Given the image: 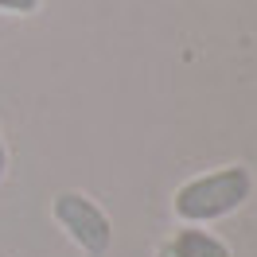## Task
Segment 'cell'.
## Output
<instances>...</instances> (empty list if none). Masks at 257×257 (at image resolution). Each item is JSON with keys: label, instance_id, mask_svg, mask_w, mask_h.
Instances as JSON below:
<instances>
[{"label": "cell", "instance_id": "cell-1", "mask_svg": "<svg viewBox=\"0 0 257 257\" xmlns=\"http://www.w3.org/2000/svg\"><path fill=\"white\" fill-rule=\"evenodd\" d=\"M253 195V176L245 164H226V168H214V172H203V176L187 179L176 191L172 207H176V218L187 226H207L218 222L226 214L245 203Z\"/></svg>", "mask_w": 257, "mask_h": 257}, {"label": "cell", "instance_id": "cell-2", "mask_svg": "<svg viewBox=\"0 0 257 257\" xmlns=\"http://www.w3.org/2000/svg\"><path fill=\"white\" fill-rule=\"evenodd\" d=\"M51 214H55L59 230L78 245L82 253H90V257H105V253H109V245H113V222H109V214L97 207L90 195H78V191L55 195Z\"/></svg>", "mask_w": 257, "mask_h": 257}, {"label": "cell", "instance_id": "cell-3", "mask_svg": "<svg viewBox=\"0 0 257 257\" xmlns=\"http://www.w3.org/2000/svg\"><path fill=\"white\" fill-rule=\"evenodd\" d=\"M168 253L172 257H230V245L203 226H183L168 241Z\"/></svg>", "mask_w": 257, "mask_h": 257}, {"label": "cell", "instance_id": "cell-4", "mask_svg": "<svg viewBox=\"0 0 257 257\" xmlns=\"http://www.w3.org/2000/svg\"><path fill=\"white\" fill-rule=\"evenodd\" d=\"M39 4L43 0H0V12H8V16H32V12H39Z\"/></svg>", "mask_w": 257, "mask_h": 257}, {"label": "cell", "instance_id": "cell-5", "mask_svg": "<svg viewBox=\"0 0 257 257\" xmlns=\"http://www.w3.org/2000/svg\"><path fill=\"white\" fill-rule=\"evenodd\" d=\"M4 172H8V148H4V137H0V179H4Z\"/></svg>", "mask_w": 257, "mask_h": 257}, {"label": "cell", "instance_id": "cell-6", "mask_svg": "<svg viewBox=\"0 0 257 257\" xmlns=\"http://www.w3.org/2000/svg\"><path fill=\"white\" fill-rule=\"evenodd\" d=\"M156 257H172V253H168V245H164V249H160V253H156Z\"/></svg>", "mask_w": 257, "mask_h": 257}]
</instances>
